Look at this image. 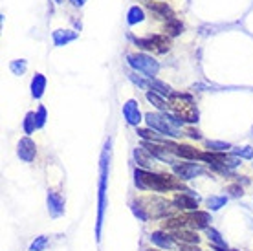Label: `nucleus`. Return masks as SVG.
<instances>
[{"instance_id":"obj_1","label":"nucleus","mask_w":253,"mask_h":251,"mask_svg":"<svg viewBox=\"0 0 253 251\" xmlns=\"http://www.w3.org/2000/svg\"><path fill=\"white\" fill-rule=\"evenodd\" d=\"M108 164H110V139L105 143L99 160V195H97V222H95V239L101 240V229L107 211V183H108Z\"/></svg>"},{"instance_id":"obj_2","label":"nucleus","mask_w":253,"mask_h":251,"mask_svg":"<svg viewBox=\"0 0 253 251\" xmlns=\"http://www.w3.org/2000/svg\"><path fill=\"white\" fill-rule=\"evenodd\" d=\"M134 182L143 191H156V193H165V191H171V189H182L184 191V185L178 182L176 178H172L169 174L147 172L143 169L134 170Z\"/></svg>"},{"instance_id":"obj_3","label":"nucleus","mask_w":253,"mask_h":251,"mask_svg":"<svg viewBox=\"0 0 253 251\" xmlns=\"http://www.w3.org/2000/svg\"><path fill=\"white\" fill-rule=\"evenodd\" d=\"M169 107L174 110L178 118L187 123H196L198 121V110L195 103L187 94H171L169 95Z\"/></svg>"},{"instance_id":"obj_4","label":"nucleus","mask_w":253,"mask_h":251,"mask_svg":"<svg viewBox=\"0 0 253 251\" xmlns=\"http://www.w3.org/2000/svg\"><path fill=\"white\" fill-rule=\"evenodd\" d=\"M126 61L134 70H138L139 74L147 76L149 79H154V76L160 72L158 61L152 59L151 55H147V53H130L126 57Z\"/></svg>"},{"instance_id":"obj_5","label":"nucleus","mask_w":253,"mask_h":251,"mask_svg":"<svg viewBox=\"0 0 253 251\" xmlns=\"http://www.w3.org/2000/svg\"><path fill=\"white\" fill-rule=\"evenodd\" d=\"M145 121L149 128L160 132V134H165V136H171V138H178L180 136V128L172 126L169 123V120L165 118V114H145Z\"/></svg>"},{"instance_id":"obj_6","label":"nucleus","mask_w":253,"mask_h":251,"mask_svg":"<svg viewBox=\"0 0 253 251\" xmlns=\"http://www.w3.org/2000/svg\"><path fill=\"white\" fill-rule=\"evenodd\" d=\"M134 42L138 48H143V50H151L156 51V53H165L169 50V39L165 35H149L145 39H134Z\"/></svg>"},{"instance_id":"obj_7","label":"nucleus","mask_w":253,"mask_h":251,"mask_svg":"<svg viewBox=\"0 0 253 251\" xmlns=\"http://www.w3.org/2000/svg\"><path fill=\"white\" fill-rule=\"evenodd\" d=\"M164 147L169 152H172V154H176L180 158H185V160H196V158H200V154H202V152H198L196 149L189 147V145H174L171 141H164Z\"/></svg>"},{"instance_id":"obj_8","label":"nucleus","mask_w":253,"mask_h":251,"mask_svg":"<svg viewBox=\"0 0 253 251\" xmlns=\"http://www.w3.org/2000/svg\"><path fill=\"white\" fill-rule=\"evenodd\" d=\"M48 213H50L51 218H59L64 214V200L63 196L55 193V191H48Z\"/></svg>"},{"instance_id":"obj_9","label":"nucleus","mask_w":253,"mask_h":251,"mask_svg":"<svg viewBox=\"0 0 253 251\" xmlns=\"http://www.w3.org/2000/svg\"><path fill=\"white\" fill-rule=\"evenodd\" d=\"M17 154H19L22 162L32 164L33 160H35V154H37V147H35V143L30 138H22L19 141V147H17Z\"/></svg>"},{"instance_id":"obj_10","label":"nucleus","mask_w":253,"mask_h":251,"mask_svg":"<svg viewBox=\"0 0 253 251\" xmlns=\"http://www.w3.org/2000/svg\"><path fill=\"white\" fill-rule=\"evenodd\" d=\"M172 169H174V172L178 174L180 180H191V178H196V176L204 174V169L196 164H182V165L174 164Z\"/></svg>"},{"instance_id":"obj_11","label":"nucleus","mask_w":253,"mask_h":251,"mask_svg":"<svg viewBox=\"0 0 253 251\" xmlns=\"http://www.w3.org/2000/svg\"><path fill=\"white\" fill-rule=\"evenodd\" d=\"M185 220H187V226L191 229H208L211 216L206 211H193V213L185 214Z\"/></svg>"},{"instance_id":"obj_12","label":"nucleus","mask_w":253,"mask_h":251,"mask_svg":"<svg viewBox=\"0 0 253 251\" xmlns=\"http://www.w3.org/2000/svg\"><path fill=\"white\" fill-rule=\"evenodd\" d=\"M123 118L126 120L128 125H139V121H141V112H139L138 108V103L134 99H128L123 105Z\"/></svg>"},{"instance_id":"obj_13","label":"nucleus","mask_w":253,"mask_h":251,"mask_svg":"<svg viewBox=\"0 0 253 251\" xmlns=\"http://www.w3.org/2000/svg\"><path fill=\"white\" fill-rule=\"evenodd\" d=\"M172 204H174L178 209H189V211H195V209L198 208V200H196L195 196L187 195V193L178 195L176 198L172 200Z\"/></svg>"},{"instance_id":"obj_14","label":"nucleus","mask_w":253,"mask_h":251,"mask_svg":"<svg viewBox=\"0 0 253 251\" xmlns=\"http://www.w3.org/2000/svg\"><path fill=\"white\" fill-rule=\"evenodd\" d=\"M77 32H72V30H55L53 32V44L55 46H66L68 42L76 41Z\"/></svg>"},{"instance_id":"obj_15","label":"nucleus","mask_w":253,"mask_h":251,"mask_svg":"<svg viewBox=\"0 0 253 251\" xmlns=\"http://www.w3.org/2000/svg\"><path fill=\"white\" fill-rule=\"evenodd\" d=\"M152 154L147 151L145 147H136L134 149V158H136V162H138L139 167H143V169H151L152 167Z\"/></svg>"},{"instance_id":"obj_16","label":"nucleus","mask_w":253,"mask_h":251,"mask_svg":"<svg viewBox=\"0 0 253 251\" xmlns=\"http://www.w3.org/2000/svg\"><path fill=\"white\" fill-rule=\"evenodd\" d=\"M46 90V77L42 74H35L32 79V95L35 99H41Z\"/></svg>"},{"instance_id":"obj_17","label":"nucleus","mask_w":253,"mask_h":251,"mask_svg":"<svg viewBox=\"0 0 253 251\" xmlns=\"http://www.w3.org/2000/svg\"><path fill=\"white\" fill-rule=\"evenodd\" d=\"M151 242L152 244H156L158 248H162V250H171L172 244H174V240H172V237H169V235H165V233L162 231H154L151 235Z\"/></svg>"},{"instance_id":"obj_18","label":"nucleus","mask_w":253,"mask_h":251,"mask_svg":"<svg viewBox=\"0 0 253 251\" xmlns=\"http://www.w3.org/2000/svg\"><path fill=\"white\" fill-rule=\"evenodd\" d=\"M147 7H149L151 11L156 13L158 17H165V19H171L172 17L171 7L167 6L165 2H147Z\"/></svg>"},{"instance_id":"obj_19","label":"nucleus","mask_w":253,"mask_h":251,"mask_svg":"<svg viewBox=\"0 0 253 251\" xmlns=\"http://www.w3.org/2000/svg\"><path fill=\"white\" fill-rule=\"evenodd\" d=\"M184 32V26H182V22L176 19H167V22H165V33L167 35H171V37H176V35H180V33Z\"/></svg>"},{"instance_id":"obj_20","label":"nucleus","mask_w":253,"mask_h":251,"mask_svg":"<svg viewBox=\"0 0 253 251\" xmlns=\"http://www.w3.org/2000/svg\"><path fill=\"white\" fill-rule=\"evenodd\" d=\"M145 19V13H143V9L138 6H132L130 9H128V13H126V22L130 26L138 24V22H141V20Z\"/></svg>"},{"instance_id":"obj_21","label":"nucleus","mask_w":253,"mask_h":251,"mask_svg":"<svg viewBox=\"0 0 253 251\" xmlns=\"http://www.w3.org/2000/svg\"><path fill=\"white\" fill-rule=\"evenodd\" d=\"M174 239L180 240V242H184V244H198L200 237H196L195 233H191V231H182V229H178V231L174 233Z\"/></svg>"},{"instance_id":"obj_22","label":"nucleus","mask_w":253,"mask_h":251,"mask_svg":"<svg viewBox=\"0 0 253 251\" xmlns=\"http://www.w3.org/2000/svg\"><path fill=\"white\" fill-rule=\"evenodd\" d=\"M147 86L152 88V90H156V94H162V95H171V88L167 86L165 83L158 81V79H149L147 81Z\"/></svg>"},{"instance_id":"obj_23","label":"nucleus","mask_w":253,"mask_h":251,"mask_svg":"<svg viewBox=\"0 0 253 251\" xmlns=\"http://www.w3.org/2000/svg\"><path fill=\"white\" fill-rule=\"evenodd\" d=\"M147 101L152 103V105L158 108V110H162V112H167V108H169V105H167L156 92H147Z\"/></svg>"},{"instance_id":"obj_24","label":"nucleus","mask_w":253,"mask_h":251,"mask_svg":"<svg viewBox=\"0 0 253 251\" xmlns=\"http://www.w3.org/2000/svg\"><path fill=\"white\" fill-rule=\"evenodd\" d=\"M228 204V196H209L208 198V208L211 211H218Z\"/></svg>"},{"instance_id":"obj_25","label":"nucleus","mask_w":253,"mask_h":251,"mask_svg":"<svg viewBox=\"0 0 253 251\" xmlns=\"http://www.w3.org/2000/svg\"><path fill=\"white\" fill-rule=\"evenodd\" d=\"M24 132L26 134H32L35 128H37V114L35 112H28L24 118Z\"/></svg>"},{"instance_id":"obj_26","label":"nucleus","mask_w":253,"mask_h":251,"mask_svg":"<svg viewBox=\"0 0 253 251\" xmlns=\"http://www.w3.org/2000/svg\"><path fill=\"white\" fill-rule=\"evenodd\" d=\"M208 237H209V240L215 246H218V248H228V246H226V240L222 239L220 233L216 231V229H213V227H208Z\"/></svg>"},{"instance_id":"obj_27","label":"nucleus","mask_w":253,"mask_h":251,"mask_svg":"<svg viewBox=\"0 0 253 251\" xmlns=\"http://www.w3.org/2000/svg\"><path fill=\"white\" fill-rule=\"evenodd\" d=\"M26 68H28V63H26L24 59H17V61H11V64H9V70H11L15 76H22L26 72Z\"/></svg>"},{"instance_id":"obj_28","label":"nucleus","mask_w":253,"mask_h":251,"mask_svg":"<svg viewBox=\"0 0 253 251\" xmlns=\"http://www.w3.org/2000/svg\"><path fill=\"white\" fill-rule=\"evenodd\" d=\"M138 136L139 138H143V139H152V141H164L162 139V136L160 134H156V132L152 130H149V128H138Z\"/></svg>"},{"instance_id":"obj_29","label":"nucleus","mask_w":253,"mask_h":251,"mask_svg":"<svg viewBox=\"0 0 253 251\" xmlns=\"http://www.w3.org/2000/svg\"><path fill=\"white\" fill-rule=\"evenodd\" d=\"M206 145H208L209 151H215V152H222V151H228V149H231V145L226 143V141H211V139H209Z\"/></svg>"},{"instance_id":"obj_30","label":"nucleus","mask_w":253,"mask_h":251,"mask_svg":"<svg viewBox=\"0 0 253 251\" xmlns=\"http://www.w3.org/2000/svg\"><path fill=\"white\" fill-rule=\"evenodd\" d=\"M46 248H48V239L46 237H37L30 244V251H44Z\"/></svg>"},{"instance_id":"obj_31","label":"nucleus","mask_w":253,"mask_h":251,"mask_svg":"<svg viewBox=\"0 0 253 251\" xmlns=\"http://www.w3.org/2000/svg\"><path fill=\"white\" fill-rule=\"evenodd\" d=\"M233 154L237 158L252 160V158H253V149H252V147H239V149H233Z\"/></svg>"},{"instance_id":"obj_32","label":"nucleus","mask_w":253,"mask_h":251,"mask_svg":"<svg viewBox=\"0 0 253 251\" xmlns=\"http://www.w3.org/2000/svg\"><path fill=\"white\" fill-rule=\"evenodd\" d=\"M130 208H132V213L136 214L139 220H143V222H145V220L149 218V214L145 213V209L141 208V204H136V202H134V204H130Z\"/></svg>"},{"instance_id":"obj_33","label":"nucleus","mask_w":253,"mask_h":251,"mask_svg":"<svg viewBox=\"0 0 253 251\" xmlns=\"http://www.w3.org/2000/svg\"><path fill=\"white\" fill-rule=\"evenodd\" d=\"M35 114H37V128H42L46 125V108L39 107Z\"/></svg>"},{"instance_id":"obj_34","label":"nucleus","mask_w":253,"mask_h":251,"mask_svg":"<svg viewBox=\"0 0 253 251\" xmlns=\"http://www.w3.org/2000/svg\"><path fill=\"white\" fill-rule=\"evenodd\" d=\"M228 193H231V196H235V198H239V196L244 195L242 187H239V185H229V187H228Z\"/></svg>"},{"instance_id":"obj_35","label":"nucleus","mask_w":253,"mask_h":251,"mask_svg":"<svg viewBox=\"0 0 253 251\" xmlns=\"http://www.w3.org/2000/svg\"><path fill=\"white\" fill-rule=\"evenodd\" d=\"M187 134H189L193 139H200V138H202V134H200L198 130H195V128H189V130H187Z\"/></svg>"},{"instance_id":"obj_36","label":"nucleus","mask_w":253,"mask_h":251,"mask_svg":"<svg viewBox=\"0 0 253 251\" xmlns=\"http://www.w3.org/2000/svg\"><path fill=\"white\" fill-rule=\"evenodd\" d=\"M180 251H200L198 248H195V246H182L180 248Z\"/></svg>"},{"instance_id":"obj_37","label":"nucleus","mask_w":253,"mask_h":251,"mask_svg":"<svg viewBox=\"0 0 253 251\" xmlns=\"http://www.w3.org/2000/svg\"><path fill=\"white\" fill-rule=\"evenodd\" d=\"M70 2H72L76 7H81V6H84V2H86V0H70Z\"/></svg>"},{"instance_id":"obj_38","label":"nucleus","mask_w":253,"mask_h":251,"mask_svg":"<svg viewBox=\"0 0 253 251\" xmlns=\"http://www.w3.org/2000/svg\"><path fill=\"white\" fill-rule=\"evenodd\" d=\"M213 251H233V250H228V248H218V246H213Z\"/></svg>"},{"instance_id":"obj_39","label":"nucleus","mask_w":253,"mask_h":251,"mask_svg":"<svg viewBox=\"0 0 253 251\" xmlns=\"http://www.w3.org/2000/svg\"><path fill=\"white\" fill-rule=\"evenodd\" d=\"M55 2H63V0H55Z\"/></svg>"}]
</instances>
